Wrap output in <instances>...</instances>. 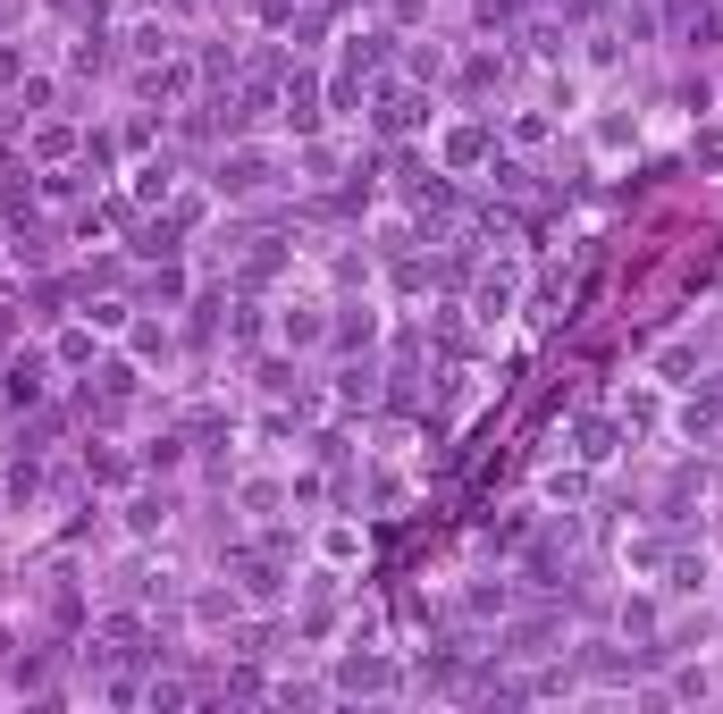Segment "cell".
<instances>
[{"label": "cell", "mask_w": 723, "mask_h": 714, "mask_svg": "<svg viewBox=\"0 0 723 714\" xmlns=\"http://www.w3.org/2000/svg\"><path fill=\"white\" fill-rule=\"evenodd\" d=\"M631 564L656 572V564H673V546H665V538H631Z\"/></svg>", "instance_id": "obj_27"}, {"label": "cell", "mask_w": 723, "mask_h": 714, "mask_svg": "<svg viewBox=\"0 0 723 714\" xmlns=\"http://www.w3.org/2000/svg\"><path fill=\"white\" fill-rule=\"evenodd\" d=\"M354 546H361V538H354V529L337 522V529H328V538H320V555H328V564H354Z\"/></svg>", "instance_id": "obj_28"}, {"label": "cell", "mask_w": 723, "mask_h": 714, "mask_svg": "<svg viewBox=\"0 0 723 714\" xmlns=\"http://www.w3.org/2000/svg\"><path fill=\"white\" fill-rule=\"evenodd\" d=\"M337 404H379V370H370V361H345L337 370Z\"/></svg>", "instance_id": "obj_11"}, {"label": "cell", "mask_w": 723, "mask_h": 714, "mask_svg": "<svg viewBox=\"0 0 723 714\" xmlns=\"http://www.w3.org/2000/svg\"><path fill=\"white\" fill-rule=\"evenodd\" d=\"M320 337V311H286V345H311Z\"/></svg>", "instance_id": "obj_32"}, {"label": "cell", "mask_w": 723, "mask_h": 714, "mask_svg": "<svg viewBox=\"0 0 723 714\" xmlns=\"http://www.w3.org/2000/svg\"><path fill=\"white\" fill-rule=\"evenodd\" d=\"M337 690H396V664L354 647V656H337Z\"/></svg>", "instance_id": "obj_4"}, {"label": "cell", "mask_w": 723, "mask_h": 714, "mask_svg": "<svg viewBox=\"0 0 723 714\" xmlns=\"http://www.w3.org/2000/svg\"><path fill=\"white\" fill-rule=\"evenodd\" d=\"M581 496H590V470H555L547 479V505H581Z\"/></svg>", "instance_id": "obj_23"}, {"label": "cell", "mask_w": 723, "mask_h": 714, "mask_svg": "<svg viewBox=\"0 0 723 714\" xmlns=\"http://www.w3.org/2000/svg\"><path fill=\"white\" fill-rule=\"evenodd\" d=\"M647 420H656V395H647V387L623 395V429H647Z\"/></svg>", "instance_id": "obj_29"}, {"label": "cell", "mask_w": 723, "mask_h": 714, "mask_svg": "<svg viewBox=\"0 0 723 714\" xmlns=\"http://www.w3.org/2000/svg\"><path fill=\"white\" fill-rule=\"evenodd\" d=\"M261 387H269V395H304V387H295V370H286V361H261Z\"/></svg>", "instance_id": "obj_35"}, {"label": "cell", "mask_w": 723, "mask_h": 714, "mask_svg": "<svg viewBox=\"0 0 723 714\" xmlns=\"http://www.w3.org/2000/svg\"><path fill=\"white\" fill-rule=\"evenodd\" d=\"M177 463H186V437H160V446L143 454V470H177Z\"/></svg>", "instance_id": "obj_30"}, {"label": "cell", "mask_w": 723, "mask_h": 714, "mask_svg": "<svg viewBox=\"0 0 723 714\" xmlns=\"http://www.w3.org/2000/svg\"><path fill=\"white\" fill-rule=\"evenodd\" d=\"M370 337H379V311H370V303H345V320H337V345H345V354H354V345L370 354Z\"/></svg>", "instance_id": "obj_10"}, {"label": "cell", "mask_w": 723, "mask_h": 714, "mask_svg": "<svg viewBox=\"0 0 723 714\" xmlns=\"http://www.w3.org/2000/svg\"><path fill=\"white\" fill-rule=\"evenodd\" d=\"M320 85H311V68H295V76H286V127H295V135H320Z\"/></svg>", "instance_id": "obj_3"}, {"label": "cell", "mask_w": 723, "mask_h": 714, "mask_svg": "<svg viewBox=\"0 0 723 714\" xmlns=\"http://www.w3.org/2000/svg\"><path fill=\"white\" fill-rule=\"evenodd\" d=\"M420 118H429V101H420L413 85H387L379 93V135H413Z\"/></svg>", "instance_id": "obj_6"}, {"label": "cell", "mask_w": 723, "mask_h": 714, "mask_svg": "<svg viewBox=\"0 0 723 714\" xmlns=\"http://www.w3.org/2000/svg\"><path fill=\"white\" fill-rule=\"evenodd\" d=\"M169 9H202V0H169Z\"/></svg>", "instance_id": "obj_36"}, {"label": "cell", "mask_w": 723, "mask_h": 714, "mask_svg": "<svg viewBox=\"0 0 723 714\" xmlns=\"http://www.w3.org/2000/svg\"><path fill=\"white\" fill-rule=\"evenodd\" d=\"M143 93H152V101H186V93H194V68H160V76H143Z\"/></svg>", "instance_id": "obj_19"}, {"label": "cell", "mask_w": 723, "mask_h": 714, "mask_svg": "<svg viewBox=\"0 0 723 714\" xmlns=\"http://www.w3.org/2000/svg\"><path fill=\"white\" fill-rule=\"evenodd\" d=\"M0 395H9L18 413H34L42 395H51V361H42V354H9V370H0Z\"/></svg>", "instance_id": "obj_1"}, {"label": "cell", "mask_w": 723, "mask_h": 714, "mask_svg": "<svg viewBox=\"0 0 723 714\" xmlns=\"http://www.w3.org/2000/svg\"><path fill=\"white\" fill-rule=\"evenodd\" d=\"M656 370H665V387H699V345H665V354H656Z\"/></svg>", "instance_id": "obj_16"}, {"label": "cell", "mask_w": 723, "mask_h": 714, "mask_svg": "<svg viewBox=\"0 0 723 714\" xmlns=\"http://www.w3.org/2000/svg\"><path fill=\"white\" fill-rule=\"evenodd\" d=\"M547 647H555V622H547V614H538V622H522V631H514V656H547Z\"/></svg>", "instance_id": "obj_22"}, {"label": "cell", "mask_w": 723, "mask_h": 714, "mask_svg": "<svg viewBox=\"0 0 723 714\" xmlns=\"http://www.w3.org/2000/svg\"><path fill=\"white\" fill-rule=\"evenodd\" d=\"M169 186H177V160H152V169L135 177V194H143V202H169Z\"/></svg>", "instance_id": "obj_21"}, {"label": "cell", "mask_w": 723, "mask_h": 714, "mask_svg": "<svg viewBox=\"0 0 723 714\" xmlns=\"http://www.w3.org/2000/svg\"><path fill=\"white\" fill-rule=\"evenodd\" d=\"M505 605H514V588L496 581V588H472V614H505Z\"/></svg>", "instance_id": "obj_33"}, {"label": "cell", "mask_w": 723, "mask_h": 714, "mask_svg": "<svg viewBox=\"0 0 723 714\" xmlns=\"http://www.w3.org/2000/svg\"><path fill=\"white\" fill-rule=\"evenodd\" d=\"M706 581H715V564H706V555H673V581H665L673 597H699Z\"/></svg>", "instance_id": "obj_15"}, {"label": "cell", "mask_w": 723, "mask_h": 714, "mask_svg": "<svg viewBox=\"0 0 723 714\" xmlns=\"http://www.w3.org/2000/svg\"><path fill=\"white\" fill-rule=\"evenodd\" d=\"M127 51H135V59H160V51H169V26H135Z\"/></svg>", "instance_id": "obj_25"}, {"label": "cell", "mask_w": 723, "mask_h": 714, "mask_svg": "<svg viewBox=\"0 0 723 714\" xmlns=\"http://www.w3.org/2000/svg\"><path fill=\"white\" fill-rule=\"evenodd\" d=\"M210 186H219V194H236V202H245V194H261V186H269V160H261V151H228V160L210 169Z\"/></svg>", "instance_id": "obj_2"}, {"label": "cell", "mask_w": 723, "mask_h": 714, "mask_svg": "<svg viewBox=\"0 0 723 714\" xmlns=\"http://www.w3.org/2000/svg\"><path fill=\"white\" fill-rule=\"evenodd\" d=\"M160 522H169V496H152V488H143V496H127V529H135V538H152Z\"/></svg>", "instance_id": "obj_13"}, {"label": "cell", "mask_w": 723, "mask_h": 714, "mask_svg": "<svg viewBox=\"0 0 723 714\" xmlns=\"http://www.w3.org/2000/svg\"><path fill=\"white\" fill-rule=\"evenodd\" d=\"M85 470H93L101 488H127V479H135V463H127V454H110V446H85Z\"/></svg>", "instance_id": "obj_14"}, {"label": "cell", "mask_w": 723, "mask_h": 714, "mask_svg": "<svg viewBox=\"0 0 723 714\" xmlns=\"http://www.w3.org/2000/svg\"><path fill=\"white\" fill-rule=\"evenodd\" d=\"M236 605H245V588H202V597H194V622L228 631V622H236Z\"/></svg>", "instance_id": "obj_12"}, {"label": "cell", "mask_w": 723, "mask_h": 714, "mask_svg": "<svg viewBox=\"0 0 723 714\" xmlns=\"http://www.w3.org/2000/svg\"><path fill=\"white\" fill-rule=\"evenodd\" d=\"M59 361H68V370H77V361H93V328H68V337H59Z\"/></svg>", "instance_id": "obj_26"}, {"label": "cell", "mask_w": 723, "mask_h": 714, "mask_svg": "<svg viewBox=\"0 0 723 714\" xmlns=\"http://www.w3.org/2000/svg\"><path fill=\"white\" fill-rule=\"evenodd\" d=\"M715 429H723V387H706L682 404V437H715Z\"/></svg>", "instance_id": "obj_8"}, {"label": "cell", "mask_w": 723, "mask_h": 714, "mask_svg": "<svg viewBox=\"0 0 723 714\" xmlns=\"http://www.w3.org/2000/svg\"><path fill=\"white\" fill-rule=\"evenodd\" d=\"M77 68H85V76H101V68H110V42L85 34V42H77Z\"/></svg>", "instance_id": "obj_31"}, {"label": "cell", "mask_w": 723, "mask_h": 714, "mask_svg": "<svg viewBox=\"0 0 723 714\" xmlns=\"http://www.w3.org/2000/svg\"><path fill=\"white\" fill-rule=\"evenodd\" d=\"M143 295H152V303H177V295H186V269H160V278L143 286Z\"/></svg>", "instance_id": "obj_34"}, {"label": "cell", "mask_w": 723, "mask_h": 714, "mask_svg": "<svg viewBox=\"0 0 723 714\" xmlns=\"http://www.w3.org/2000/svg\"><path fill=\"white\" fill-rule=\"evenodd\" d=\"M127 337H135V361H169V328L160 320H135Z\"/></svg>", "instance_id": "obj_18"}, {"label": "cell", "mask_w": 723, "mask_h": 714, "mask_svg": "<svg viewBox=\"0 0 723 714\" xmlns=\"http://www.w3.org/2000/svg\"><path fill=\"white\" fill-rule=\"evenodd\" d=\"M387 42H396V34H354V42H345V68H379V59H387Z\"/></svg>", "instance_id": "obj_20"}, {"label": "cell", "mask_w": 723, "mask_h": 714, "mask_svg": "<svg viewBox=\"0 0 723 714\" xmlns=\"http://www.w3.org/2000/svg\"><path fill=\"white\" fill-rule=\"evenodd\" d=\"M488 160V127H446V169H479Z\"/></svg>", "instance_id": "obj_9"}, {"label": "cell", "mask_w": 723, "mask_h": 714, "mask_svg": "<svg viewBox=\"0 0 723 714\" xmlns=\"http://www.w3.org/2000/svg\"><path fill=\"white\" fill-rule=\"evenodd\" d=\"M236 588H245L252 605H278L286 597V572L269 564V555H236Z\"/></svg>", "instance_id": "obj_5"}, {"label": "cell", "mask_w": 723, "mask_h": 714, "mask_svg": "<svg viewBox=\"0 0 723 714\" xmlns=\"http://www.w3.org/2000/svg\"><path fill=\"white\" fill-rule=\"evenodd\" d=\"M472 311H479V320H505V311H514V278H488L472 295Z\"/></svg>", "instance_id": "obj_17"}, {"label": "cell", "mask_w": 723, "mask_h": 714, "mask_svg": "<svg viewBox=\"0 0 723 714\" xmlns=\"http://www.w3.org/2000/svg\"><path fill=\"white\" fill-rule=\"evenodd\" d=\"M623 420H581V429H572V454H581V463H614V446H623Z\"/></svg>", "instance_id": "obj_7"}, {"label": "cell", "mask_w": 723, "mask_h": 714, "mask_svg": "<svg viewBox=\"0 0 723 714\" xmlns=\"http://www.w3.org/2000/svg\"><path fill=\"white\" fill-rule=\"evenodd\" d=\"M496 85H505V59H472L463 68V93H496Z\"/></svg>", "instance_id": "obj_24"}]
</instances>
